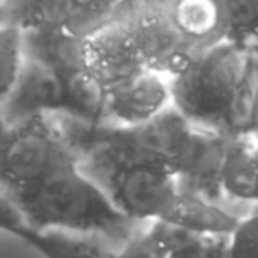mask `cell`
Wrapping results in <instances>:
<instances>
[{"mask_svg":"<svg viewBox=\"0 0 258 258\" xmlns=\"http://www.w3.org/2000/svg\"><path fill=\"white\" fill-rule=\"evenodd\" d=\"M2 195L16 204L27 228L37 232L97 237L118 249L145 226L125 218L76 161L58 166L25 189Z\"/></svg>","mask_w":258,"mask_h":258,"instance_id":"cell-1","label":"cell"},{"mask_svg":"<svg viewBox=\"0 0 258 258\" xmlns=\"http://www.w3.org/2000/svg\"><path fill=\"white\" fill-rule=\"evenodd\" d=\"M249 51V46L228 39L200 50L182 71L170 78L173 108L191 124L221 131Z\"/></svg>","mask_w":258,"mask_h":258,"instance_id":"cell-2","label":"cell"},{"mask_svg":"<svg viewBox=\"0 0 258 258\" xmlns=\"http://www.w3.org/2000/svg\"><path fill=\"white\" fill-rule=\"evenodd\" d=\"M69 161H76L53 117H37L4 127L2 191L16 193Z\"/></svg>","mask_w":258,"mask_h":258,"instance_id":"cell-3","label":"cell"},{"mask_svg":"<svg viewBox=\"0 0 258 258\" xmlns=\"http://www.w3.org/2000/svg\"><path fill=\"white\" fill-rule=\"evenodd\" d=\"M99 184L118 211L138 225L165 219L182 191L173 170L161 163H142L117 170Z\"/></svg>","mask_w":258,"mask_h":258,"instance_id":"cell-4","label":"cell"},{"mask_svg":"<svg viewBox=\"0 0 258 258\" xmlns=\"http://www.w3.org/2000/svg\"><path fill=\"white\" fill-rule=\"evenodd\" d=\"M4 127L18 125L30 118L64 115L66 85L62 75L50 64L27 55L25 64L13 87L0 97Z\"/></svg>","mask_w":258,"mask_h":258,"instance_id":"cell-5","label":"cell"},{"mask_svg":"<svg viewBox=\"0 0 258 258\" xmlns=\"http://www.w3.org/2000/svg\"><path fill=\"white\" fill-rule=\"evenodd\" d=\"M228 137L218 129L191 125L177 158L170 165L180 187L209 200L226 204L221 189Z\"/></svg>","mask_w":258,"mask_h":258,"instance_id":"cell-6","label":"cell"},{"mask_svg":"<svg viewBox=\"0 0 258 258\" xmlns=\"http://www.w3.org/2000/svg\"><path fill=\"white\" fill-rule=\"evenodd\" d=\"M129 15L85 36L87 66L103 80L108 90L147 69L142 60Z\"/></svg>","mask_w":258,"mask_h":258,"instance_id":"cell-7","label":"cell"},{"mask_svg":"<svg viewBox=\"0 0 258 258\" xmlns=\"http://www.w3.org/2000/svg\"><path fill=\"white\" fill-rule=\"evenodd\" d=\"M129 22L133 27L142 60L151 71L172 78L200 51L187 43L166 13L131 9Z\"/></svg>","mask_w":258,"mask_h":258,"instance_id":"cell-8","label":"cell"},{"mask_svg":"<svg viewBox=\"0 0 258 258\" xmlns=\"http://www.w3.org/2000/svg\"><path fill=\"white\" fill-rule=\"evenodd\" d=\"M173 106L172 83L161 73L145 69L108 92L106 122L131 127L156 118Z\"/></svg>","mask_w":258,"mask_h":258,"instance_id":"cell-9","label":"cell"},{"mask_svg":"<svg viewBox=\"0 0 258 258\" xmlns=\"http://www.w3.org/2000/svg\"><path fill=\"white\" fill-rule=\"evenodd\" d=\"M221 189L226 204L258 205V140L249 137H228Z\"/></svg>","mask_w":258,"mask_h":258,"instance_id":"cell-10","label":"cell"},{"mask_svg":"<svg viewBox=\"0 0 258 258\" xmlns=\"http://www.w3.org/2000/svg\"><path fill=\"white\" fill-rule=\"evenodd\" d=\"M240 218L242 216L233 212L228 204L209 200L182 189L163 221L182 226L198 235L230 237L239 225Z\"/></svg>","mask_w":258,"mask_h":258,"instance_id":"cell-11","label":"cell"},{"mask_svg":"<svg viewBox=\"0 0 258 258\" xmlns=\"http://www.w3.org/2000/svg\"><path fill=\"white\" fill-rule=\"evenodd\" d=\"M166 15L197 50L226 39L221 0H173Z\"/></svg>","mask_w":258,"mask_h":258,"instance_id":"cell-12","label":"cell"},{"mask_svg":"<svg viewBox=\"0 0 258 258\" xmlns=\"http://www.w3.org/2000/svg\"><path fill=\"white\" fill-rule=\"evenodd\" d=\"M11 233L44 258H117V247L97 237L62 232H37L27 228L25 225L15 228Z\"/></svg>","mask_w":258,"mask_h":258,"instance_id":"cell-13","label":"cell"},{"mask_svg":"<svg viewBox=\"0 0 258 258\" xmlns=\"http://www.w3.org/2000/svg\"><path fill=\"white\" fill-rule=\"evenodd\" d=\"M66 85V103L68 110L64 115L73 118L103 124L106 122L108 87L89 68H80L62 75Z\"/></svg>","mask_w":258,"mask_h":258,"instance_id":"cell-14","label":"cell"},{"mask_svg":"<svg viewBox=\"0 0 258 258\" xmlns=\"http://www.w3.org/2000/svg\"><path fill=\"white\" fill-rule=\"evenodd\" d=\"M27 58L25 32L16 23H2L0 29V96L18 78Z\"/></svg>","mask_w":258,"mask_h":258,"instance_id":"cell-15","label":"cell"},{"mask_svg":"<svg viewBox=\"0 0 258 258\" xmlns=\"http://www.w3.org/2000/svg\"><path fill=\"white\" fill-rule=\"evenodd\" d=\"M226 39L249 46L258 25V0H221Z\"/></svg>","mask_w":258,"mask_h":258,"instance_id":"cell-16","label":"cell"},{"mask_svg":"<svg viewBox=\"0 0 258 258\" xmlns=\"http://www.w3.org/2000/svg\"><path fill=\"white\" fill-rule=\"evenodd\" d=\"M228 258H258V205L242 214L228 237Z\"/></svg>","mask_w":258,"mask_h":258,"instance_id":"cell-17","label":"cell"},{"mask_svg":"<svg viewBox=\"0 0 258 258\" xmlns=\"http://www.w3.org/2000/svg\"><path fill=\"white\" fill-rule=\"evenodd\" d=\"M117 258H170V253L145 225L127 244L118 247Z\"/></svg>","mask_w":258,"mask_h":258,"instance_id":"cell-18","label":"cell"},{"mask_svg":"<svg viewBox=\"0 0 258 258\" xmlns=\"http://www.w3.org/2000/svg\"><path fill=\"white\" fill-rule=\"evenodd\" d=\"M170 258H228V237L200 235L175 249Z\"/></svg>","mask_w":258,"mask_h":258,"instance_id":"cell-19","label":"cell"},{"mask_svg":"<svg viewBox=\"0 0 258 258\" xmlns=\"http://www.w3.org/2000/svg\"><path fill=\"white\" fill-rule=\"evenodd\" d=\"M253 137L258 140V94H256V104H254V118H253Z\"/></svg>","mask_w":258,"mask_h":258,"instance_id":"cell-20","label":"cell"},{"mask_svg":"<svg viewBox=\"0 0 258 258\" xmlns=\"http://www.w3.org/2000/svg\"><path fill=\"white\" fill-rule=\"evenodd\" d=\"M249 48H258V25L254 29L253 36H251V41H249Z\"/></svg>","mask_w":258,"mask_h":258,"instance_id":"cell-21","label":"cell"}]
</instances>
